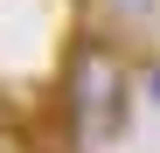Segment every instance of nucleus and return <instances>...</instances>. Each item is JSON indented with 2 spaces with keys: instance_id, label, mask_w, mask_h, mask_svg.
<instances>
[{
  "instance_id": "f03ea898",
  "label": "nucleus",
  "mask_w": 160,
  "mask_h": 153,
  "mask_svg": "<svg viewBox=\"0 0 160 153\" xmlns=\"http://www.w3.org/2000/svg\"><path fill=\"white\" fill-rule=\"evenodd\" d=\"M112 7H125V14H146V7H153V0H112Z\"/></svg>"
},
{
  "instance_id": "f257e3e1",
  "label": "nucleus",
  "mask_w": 160,
  "mask_h": 153,
  "mask_svg": "<svg viewBox=\"0 0 160 153\" xmlns=\"http://www.w3.org/2000/svg\"><path fill=\"white\" fill-rule=\"evenodd\" d=\"M132 70H125V56L104 35H77L70 42V56H63V118L77 125V139L84 146H112L118 132H125V118H132Z\"/></svg>"
}]
</instances>
